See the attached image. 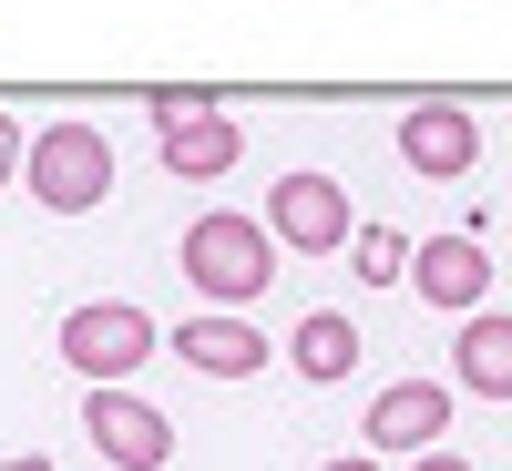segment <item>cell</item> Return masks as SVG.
I'll return each mask as SVG.
<instances>
[{"mask_svg":"<svg viewBox=\"0 0 512 471\" xmlns=\"http://www.w3.org/2000/svg\"><path fill=\"white\" fill-rule=\"evenodd\" d=\"M154 154H164V175L216 185L226 164L246 154V134H236V113H185V123H164V134H154Z\"/></svg>","mask_w":512,"mask_h":471,"instance_id":"30bf717a","label":"cell"},{"mask_svg":"<svg viewBox=\"0 0 512 471\" xmlns=\"http://www.w3.org/2000/svg\"><path fill=\"white\" fill-rule=\"evenodd\" d=\"M400 164H410L420 185H461L482 164V123L461 113V103H410L400 113Z\"/></svg>","mask_w":512,"mask_h":471,"instance_id":"ba28073f","label":"cell"},{"mask_svg":"<svg viewBox=\"0 0 512 471\" xmlns=\"http://www.w3.org/2000/svg\"><path fill=\"white\" fill-rule=\"evenodd\" d=\"M0 471H52V451H11V461H0Z\"/></svg>","mask_w":512,"mask_h":471,"instance_id":"ac0fdd59","label":"cell"},{"mask_svg":"<svg viewBox=\"0 0 512 471\" xmlns=\"http://www.w3.org/2000/svg\"><path fill=\"white\" fill-rule=\"evenodd\" d=\"M349 267H359V287H400L410 277V236L400 226H349Z\"/></svg>","mask_w":512,"mask_h":471,"instance_id":"4fadbf2b","label":"cell"},{"mask_svg":"<svg viewBox=\"0 0 512 471\" xmlns=\"http://www.w3.org/2000/svg\"><path fill=\"white\" fill-rule=\"evenodd\" d=\"M144 113H154V134H164V123H185V113H216V93H144Z\"/></svg>","mask_w":512,"mask_h":471,"instance_id":"5bb4252c","label":"cell"},{"mask_svg":"<svg viewBox=\"0 0 512 471\" xmlns=\"http://www.w3.org/2000/svg\"><path fill=\"white\" fill-rule=\"evenodd\" d=\"M82 431H93V451L113 471H164V461H175V420H164L134 379H103V390L82 400Z\"/></svg>","mask_w":512,"mask_h":471,"instance_id":"277c9868","label":"cell"},{"mask_svg":"<svg viewBox=\"0 0 512 471\" xmlns=\"http://www.w3.org/2000/svg\"><path fill=\"white\" fill-rule=\"evenodd\" d=\"M318 471H390L379 451H338V461H318Z\"/></svg>","mask_w":512,"mask_h":471,"instance_id":"2e32d148","label":"cell"},{"mask_svg":"<svg viewBox=\"0 0 512 471\" xmlns=\"http://www.w3.org/2000/svg\"><path fill=\"white\" fill-rule=\"evenodd\" d=\"M175 267L195 277L205 308H246V297H267V277H277V236L256 226V216H226V205H216V216L185 226V256H175Z\"/></svg>","mask_w":512,"mask_h":471,"instance_id":"6da1fadb","label":"cell"},{"mask_svg":"<svg viewBox=\"0 0 512 471\" xmlns=\"http://www.w3.org/2000/svg\"><path fill=\"white\" fill-rule=\"evenodd\" d=\"M451 369H461L472 400H512V318L502 308H472L461 338H451Z\"/></svg>","mask_w":512,"mask_h":471,"instance_id":"8fae6325","label":"cell"},{"mask_svg":"<svg viewBox=\"0 0 512 471\" xmlns=\"http://www.w3.org/2000/svg\"><path fill=\"white\" fill-rule=\"evenodd\" d=\"M256 226H267L277 246H297V256H338L359 216H349V195H338V175H277Z\"/></svg>","mask_w":512,"mask_h":471,"instance_id":"5b68a950","label":"cell"},{"mask_svg":"<svg viewBox=\"0 0 512 471\" xmlns=\"http://www.w3.org/2000/svg\"><path fill=\"white\" fill-rule=\"evenodd\" d=\"M410 471H472L461 451H410Z\"/></svg>","mask_w":512,"mask_h":471,"instance_id":"e0dca14e","label":"cell"},{"mask_svg":"<svg viewBox=\"0 0 512 471\" xmlns=\"http://www.w3.org/2000/svg\"><path fill=\"white\" fill-rule=\"evenodd\" d=\"M441 431H451V390L441 379H390V390L359 410V451H379V461L441 451Z\"/></svg>","mask_w":512,"mask_h":471,"instance_id":"8992f818","label":"cell"},{"mask_svg":"<svg viewBox=\"0 0 512 471\" xmlns=\"http://www.w3.org/2000/svg\"><path fill=\"white\" fill-rule=\"evenodd\" d=\"M164 349H175L195 379H256V369L277 359V338H267V328H246L236 308H195L185 328H164Z\"/></svg>","mask_w":512,"mask_h":471,"instance_id":"52a82bcc","label":"cell"},{"mask_svg":"<svg viewBox=\"0 0 512 471\" xmlns=\"http://www.w3.org/2000/svg\"><path fill=\"white\" fill-rule=\"evenodd\" d=\"M287 359H297V379H318V390H328V379H349V369H359V328L338 318V308H318V318H297Z\"/></svg>","mask_w":512,"mask_h":471,"instance_id":"7c38bea8","label":"cell"},{"mask_svg":"<svg viewBox=\"0 0 512 471\" xmlns=\"http://www.w3.org/2000/svg\"><path fill=\"white\" fill-rule=\"evenodd\" d=\"M410 287L431 297L441 318H472L482 297H492V256L472 236H431V246H410Z\"/></svg>","mask_w":512,"mask_h":471,"instance_id":"9c48e42d","label":"cell"},{"mask_svg":"<svg viewBox=\"0 0 512 471\" xmlns=\"http://www.w3.org/2000/svg\"><path fill=\"white\" fill-rule=\"evenodd\" d=\"M52 349H62V369H82V379L103 390V379H134V369L164 349V328L134 308V297H82V308L62 318Z\"/></svg>","mask_w":512,"mask_h":471,"instance_id":"3957f363","label":"cell"},{"mask_svg":"<svg viewBox=\"0 0 512 471\" xmlns=\"http://www.w3.org/2000/svg\"><path fill=\"white\" fill-rule=\"evenodd\" d=\"M21 185L41 216H93V205L113 195V144L103 123H41V134L21 144Z\"/></svg>","mask_w":512,"mask_h":471,"instance_id":"7a4b0ae2","label":"cell"},{"mask_svg":"<svg viewBox=\"0 0 512 471\" xmlns=\"http://www.w3.org/2000/svg\"><path fill=\"white\" fill-rule=\"evenodd\" d=\"M21 144H31V134H21L11 113H0V185H21Z\"/></svg>","mask_w":512,"mask_h":471,"instance_id":"9a60e30c","label":"cell"}]
</instances>
